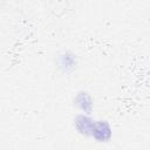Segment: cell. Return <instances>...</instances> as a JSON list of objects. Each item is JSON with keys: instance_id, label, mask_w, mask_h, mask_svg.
<instances>
[{"instance_id": "1", "label": "cell", "mask_w": 150, "mask_h": 150, "mask_svg": "<svg viewBox=\"0 0 150 150\" xmlns=\"http://www.w3.org/2000/svg\"><path fill=\"white\" fill-rule=\"evenodd\" d=\"M91 136L97 139V142H107L111 136L110 125L105 121H95Z\"/></svg>"}, {"instance_id": "2", "label": "cell", "mask_w": 150, "mask_h": 150, "mask_svg": "<svg viewBox=\"0 0 150 150\" xmlns=\"http://www.w3.org/2000/svg\"><path fill=\"white\" fill-rule=\"evenodd\" d=\"M94 120H91L89 116L87 115H79L76 117L75 121V125L77 128V130L87 136H91V131H93V127H94Z\"/></svg>"}, {"instance_id": "3", "label": "cell", "mask_w": 150, "mask_h": 150, "mask_svg": "<svg viewBox=\"0 0 150 150\" xmlns=\"http://www.w3.org/2000/svg\"><path fill=\"white\" fill-rule=\"evenodd\" d=\"M76 105L81 110H83L84 114H89V111L91 109V98H90V96L84 91L80 93L76 96Z\"/></svg>"}]
</instances>
